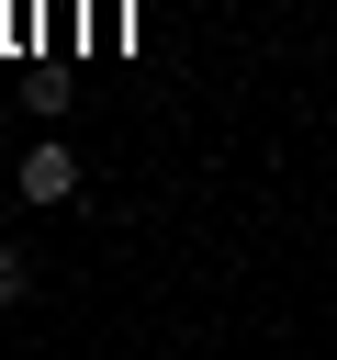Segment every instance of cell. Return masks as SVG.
Segmentation results:
<instances>
[{
    "instance_id": "obj_2",
    "label": "cell",
    "mask_w": 337,
    "mask_h": 360,
    "mask_svg": "<svg viewBox=\"0 0 337 360\" xmlns=\"http://www.w3.org/2000/svg\"><path fill=\"white\" fill-rule=\"evenodd\" d=\"M22 292H34V281H22V259L0 248V304H22Z\"/></svg>"
},
{
    "instance_id": "obj_1",
    "label": "cell",
    "mask_w": 337,
    "mask_h": 360,
    "mask_svg": "<svg viewBox=\"0 0 337 360\" xmlns=\"http://www.w3.org/2000/svg\"><path fill=\"white\" fill-rule=\"evenodd\" d=\"M67 191H79V158L67 146H34L22 158V202H67Z\"/></svg>"
}]
</instances>
